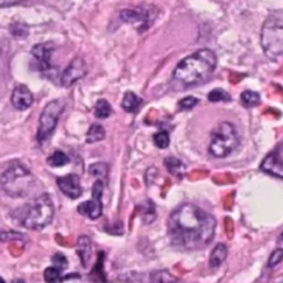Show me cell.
Masks as SVG:
<instances>
[{
    "label": "cell",
    "instance_id": "cell-1",
    "mask_svg": "<svg viewBox=\"0 0 283 283\" xmlns=\"http://www.w3.org/2000/svg\"><path fill=\"white\" fill-rule=\"evenodd\" d=\"M217 221L211 214L198 206L185 203L169 217L167 230L171 245L178 250L192 251L204 249L211 243Z\"/></svg>",
    "mask_w": 283,
    "mask_h": 283
},
{
    "label": "cell",
    "instance_id": "cell-2",
    "mask_svg": "<svg viewBox=\"0 0 283 283\" xmlns=\"http://www.w3.org/2000/svg\"><path fill=\"white\" fill-rule=\"evenodd\" d=\"M216 66V54L208 48H202L177 64L176 69L173 70V82L174 85L181 86L182 89L202 85L210 79Z\"/></svg>",
    "mask_w": 283,
    "mask_h": 283
},
{
    "label": "cell",
    "instance_id": "cell-3",
    "mask_svg": "<svg viewBox=\"0 0 283 283\" xmlns=\"http://www.w3.org/2000/svg\"><path fill=\"white\" fill-rule=\"evenodd\" d=\"M54 217V204L47 193L39 195L38 198L22 206L17 211L18 223L28 230L40 231L47 227Z\"/></svg>",
    "mask_w": 283,
    "mask_h": 283
},
{
    "label": "cell",
    "instance_id": "cell-4",
    "mask_svg": "<svg viewBox=\"0 0 283 283\" xmlns=\"http://www.w3.org/2000/svg\"><path fill=\"white\" fill-rule=\"evenodd\" d=\"M35 178L20 162H13L0 177L2 189L13 198H24L32 191Z\"/></svg>",
    "mask_w": 283,
    "mask_h": 283
},
{
    "label": "cell",
    "instance_id": "cell-5",
    "mask_svg": "<svg viewBox=\"0 0 283 283\" xmlns=\"http://www.w3.org/2000/svg\"><path fill=\"white\" fill-rule=\"evenodd\" d=\"M241 145L236 127L230 122H221L211 130L208 152L214 158H227Z\"/></svg>",
    "mask_w": 283,
    "mask_h": 283
},
{
    "label": "cell",
    "instance_id": "cell-6",
    "mask_svg": "<svg viewBox=\"0 0 283 283\" xmlns=\"http://www.w3.org/2000/svg\"><path fill=\"white\" fill-rule=\"evenodd\" d=\"M261 46L268 58L276 59L283 55V21L269 17L261 29Z\"/></svg>",
    "mask_w": 283,
    "mask_h": 283
},
{
    "label": "cell",
    "instance_id": "cell-7",
    "mask_svg": "<svg viewBox=\"0 0 283 283\" xmlns=\"http://www.w3.org/2000/svg\"><path fill=\"white\" fill-rule=\"evenodd\" d=\"M64 111V102L61 100H54L50 101L43 108V112L40 113L39 118V127H38V141L43 144L44 141H47L54 130L57 127L59 115Z\"/></svg>",
    "mask_w": 283,
    "mask_h": 283
},
{
    "label": "cell",
    "instance_id": "cell-8",
    "mask_svg": "<svg viewBox=\"0 0 283 283\" xmlns=\"http://www.w3.org/2000/svg\"><path fill=\"white\" fill-rule=\"evenodd\" d=\"M102 192H104V181L98 178L93 185L91 199L78 206V213L90 220L100 219L102 216Z\"/></svg>",
    "mask_w": 283,
    "mask_h": 283
},
{
    "label": "cell",
    "instance_id": "cell-9",
    "mask_svg": "<svg viewBox=\"0 0 283 283\" xmlns=\"http://www.w3.org/2000/svg\"><path fill=\"white\" fill-rule=\"evenodd\" d=\"M87 74V65H86L85 59L82 57H76L69 62V65L65 68V70L61 75V85L64 87H70L75 85L76 82L83 79Z\"/></svg>",
    "mask_w": 283,
    "mask_h": 283
},
{
    "label": "cell",
    "instance_id": "cell-10",
    "mask_svg": "<svg viewBox=\"0 0 283 283\" xmlns=\"http://www.w3.org/2000/svg\"><path fill=\"white\" fill-rule=\"evenodd\" d=\"M261 170L265 171L269 176L279 177L283 180V144H279L264 158Z\"/></svg>",
    "mask_w": 283,
    "mask_h": 283
},
{
    "label": "cell",
    "instance_id": "cell-11",
    "mask_svg": "<svg viewBox=\"0 0 283 283\" xmlns=\"http://www.w3.org/2000/svg\"><path fill=\"white\" fill-rule=\"evenodd\" d=\"M120 18L124 22L134 25L139 32H144L145 29H148L151 24H152V21H154L150 13L145 10V9H141V7L123 10L120 13Z\"/></svg>",
    "mask_w": 283,
    "mask_h": 283
},
{
    "label": "cell",
    "instance_id": "cell-12",
    "mask_svg": "<svg viewBox=\"0 0 283 283\" xmlns=\"http://www.w3.org/2000/svg\"><path fill=\"white\" fill-rule=\"evenodd\" d=\"M54 44L53 43H42V44H36L32 48V55L36 59L38 64V69L42 74H48L50 70H53V65H51V54H53Z\"/></svg>",
    "mask_w": 283,
    "mask_h": 283
},
{
    "label": "cell",
    "instance_id": "cell-13",
    "mask_svg": "<svg viewBox=\"0 0 283 283\" xmlns=\"http://www.w3.org/2000/svg\"><path fill=\"white\" fill-rule=\"evenodd\" d=\"M57 185L61 189V192L70 199L81 198L82 192H83L81 185V178L76 174H66L64 177H58L57 178Z\"/></svg>",
    "mask_w": 283,
    "mask_h": 283
},
{
    "label": "cell",
    "instance_id": "cell-14",
    "mask_svg": "<svg viewBox=\"0 0 283 283\" xmlns=\"http://www.w3.org/2000/svg\"><path fill=\"white\" fill-rule=\"evenodd\" d=\"M11 102L13 105L20 109V111H25L28 108H31V105L33 104V94L32 91L28 89L27 86L18 85L13 91V96H11Z\"/></svg>",
    "mask_w": 283,
    "mask_h": 283
},
{
    "label": "cell",
    "instance_id": "cell-15",
    "mask_svg": "<svg viewBox=\"0 0 283 283\" xmlns=\"http://www.w3.org/2000/svg\"><path fill=\"white\" fill-rule=\"evenodd\" d=\"M76 253H78V256L81 258L82 265L87 267V264L90 261L91 257V242L87 236H79L78 245H76Z\"/></svg>",
    "mask_w": 283,
    "mask_h": 283
},
{
    "label": "cell",
    "instance_id": "cell-16",
    "mask_svg": "<svg viewBox=\"0 0 283 283\" xmlns=\"http://www.w3.org/2000/svg\"><path fill=\"white\" fill-rule=\"evenodd\" d=\"M143 105V98L133 91H126L122 100V108L128 113H137Z\"/></svg>",
    "mask_w": 283,
    "mask_h": 283
},
{
    "label": "cell",
    "instance_id": "cell-17",
    "mask_svg": "<svg viewBox=\"0 0 283 283\" xmlns=\"http://www.w3.org/2000/svg\"><path fill=\"white\" fill-rule=\"evenodd\" d=\"M227 256H228V247H227L224 243H219V245L216 246L213 250H211V254H210V260H208L210 267H220V265L225 261Z\"/></svg>",
    "mask_w": 283,
    "mask_h": 283
},
{
    "label": "cell",
    "instance_id": "cell-18",
    "mask_svg": "<svg viewBox=\"0 0 283 283\" xmlns=\"http://www.w3.org/2000/svg\"><path fill=\"white\" fill-rule=\"evenodd\" d=\"M43 275H44V280L47 283H59L69 278H79V275H76V273H74V275H68V276H62V275H61V269L57 267L46 268Z\"/></svg>",
    "mask_w": 283,
    "mask_h": 283
},
{
    "label": "cell",
    "instance_id": "cell-19",
    "mask_svg": "<svg viewBox=\"0 0 283 283\" xmlns=\"http://www.w3.org/2000/svg\"><path fill=\"white\" fill-rule=\"evenodd\" d=\"M104 138H105V128L102 127L101 124H98V123L91 124L89 131H87V135H86V143L87 144H94V143H100Z\"/></svg>",
    "mask_w": 283,
    "mask_h": 283
},
{
    "label": "cell",
    "instance_id": "cell-20",
    "mask_svg": "<svg viewBox=\"0 0 283 283\" xmlns=\"http://www.w3.org/2000/svg\"><path fill=\"white\" fill-rule=\"evenodd\" d=\"M165 165H166V167H167V170L170 171L173 176L182 177L184 174H185V170H187V167H185V165L182 163V161L177 159V158H174V156L166 158Z\"/></svg>",
    "mask_w": 283,
    "mask_h": 283
},
{
    "label": "cell",
    "instance_id": "cell-21",
    "mask_svg": "<svg viewBox=\"0 0 283 283\" xmlns=\"http://www.w3.org/2000/svg\"><path fill=\"white\" fill-rule=\"evenodd\" d=\"M47 163L51 167H62L69 163V156L62 151H54L53 154L47 158Z\"/></svg>",
    "mask_w": 283,
    "mask_h": 283
},
{
    "label": "cell",
    "instance_id": "cell-22",
    "mask_svg": "<svg viewBox=\"0 0 283 283\" xmlns=\"http://www.w3.org/2000/svg\"><path fill=\"white\" fill-rule=\"evenodd\" d=\"M260 101H261L260 94L256 93V91L246 90L241 94V102H242V105H243L245 108L257 107V105L260 104Z\"/></svg>",
    "mask_w": 283,
    "mask_h": 283
},
{
    "label": "cell",
    "instance_id": "cell-23",
    "mask_svg": "<svg viewBox=\"0 0 283 283\" xmlns=\"http://www.w3.org/2000/svg\"><path fill=\"white\" fill-rule=\"evenodd\" d=\"M139 211H141V217H143V221H144L145 224H150V223H152L155 220V204L151 202V200H147V202L143 203L139 206Z\"/></svg>",
    "mask_w": 283,
    "mask_h": 283
},
{
    "label": "cell",
    "instance_id": "cell-24",
    "mask_svg": "<svg viewBox=\"0 0 283 283\" xmlns=\"http://www.w3.org/2000/svg\"><path fill=\"white\" fill-rule=\"evenodd\" d=\"M112 113V107L107 100H98L96 102V107H94V115L98 119H107L111 116Z\"/></svg>",
    "mask_w": 283,
    "mask_h": 283
},
{
    "label": "cell",
    "instance_id": "cell-25",
    "mask_svg": "<svg viewBox=\"0 0 283 283\" xmlns=\"http://www.w3.org/2000/svg\"><path fill=\"white\" fill-rule=\"evenodd\" d=\"M177 278H174L169 271H158L151 273V283H176Z\"/></svg>",
    "mask_w": 283,
    "mask_h": 283
},
{
    "label": "cell",
    "instance_id": "cell-26",
    "mask_svg": "<svg viewBox=\"0 0 283 283\" xmlns=\"http://www.w3.org/2000/svg\"><path fill=\"white\" fill-rule=\"evenodd\" d=\"M207 100L211 102H230L232 98H231L230 94L225 90H223V89H214V90H211L207 94Z\"/></svg>",
    "mask_w": 283,
    "mask_h": 283
},
{
    "label": "cell",
    "instance_id": "cell-27",
    "mask_svg": "<svg viewBox=\"0 0 283 283\" xmlns=\"http://www.w3.org/2000/svg\"><path fill=\"white\" fill-rule=\"evenodd\" d=\"M154 143L158 148H161V150H165L169 147L170 144V135L169 133L166 131V130H161V131H158V133L154 135Z\"/></svg>",
    "mask_w": 283,
    "mask_h": 283
},
{
    "label": "cell",
    "instance_id": "cell-28",
    "mask_svg": "<svg viewBox=\"0 0 283 283\" xmlns=\"http://www.w3.org/2000/svg\"><path fill=\"white\" fill-rule=\"evenodd\" d=\"M89 171H90L91 176L98 177V178L101 180V178H104V177L107 176L108 166L107 163H94V165L90 166Z\"/></svg>",
    "mask_w": 283,
    "mask_h": 283
},
{
    "label": "cell",
    "instance_id": "cell-29",
    "mask_svg": "<svg viewBox=\"0 0 283 283\" xmlns=\"http://www.w3.org/2000/svg\"><path fill=\"white\" fill-rule=\"evenodd\" d=\"M198 98H195V97L192 96H188L178 101V109H180V111H189V109H192V108L195 107V105H198Z\"/></svg>",
    "mask_w": 283,
    "mask_h": 283
},
{
    "label": "cell",
    "instance_id": "cell-30",
    "mask_svg": "<svg viewBox=\"0 0 283 283\" xmlns=\"http://www.w3.org/2000/svg\"><path fill=\"white\" fill-rule=\"evenodd\" d=\"M102 265H104V251H100V253H98V260H97L96 267H94L93 272H91V276L96 275L97 272H100V280H101V282H107L105 273H104V269H102Z\"/></svg>",
    "mask_w": 283,
    "mask_h": 283
},
{
    "label": "cell",
    "instance_id": "cell-31",
    "mask_svg": "<svg viewBox=\"0 0 283 283\" xmlns=\"http://www.w3.org/2000/svg\"><path fill=\"white\" fill-rule=\"evenodd\" d=\"M51 261H53L54 267L59 268L61 271L68 267V260H66V257H65L62 253H55V254L51 257Z\"/></svg>",
    "mask_w": 283,
    "mask_h": 283
},
{
    "label": "cell",
    "instance_id": "cell-32",
    "mask_svg": "<svg viewBox=\"0 0 283 283\" xmlns=\"http://www.w3.org/2000/svg\"><path fill=\"white\" fill-rule=\"evenodd\" d=\"M283 260V249H276V250L272 251V254L269 256V260H268V267L273 268L278 265L279 262Z\"/></svg>",
    "mask_w": 283,
    "mask_h": 283
},
{
    "label": "cell",
    "instance_id": "cell-33",
    "mask_svg": "<svg viewBox=\"0 0 283 283\" xmlns=\"http://www.w3.org/2000/svg\"><path fill=\"white\" fill-rule=\"evenodd\" d=\"M24 0H0V7H10V6L18 5Z\"/></svg>",
    "mask_w": 283,
    "mask_h": 283
},
{
    "label": "cell",
    "instance_id": "cell-34",
    "mask_svg": "<svg viewBox=\"0 0 283 283\" xmlns=\"http://www.w3.org/2000/svg\"><path fill=\"white\" fill-rule=\"evenodd\" d=\"M11 283H25V282H24L22 279H14V280H13Z\"/></svg>",
    "mask_w": 283,
    "mask_h": 283
},
{
    "label": "cell",
    "instance_id": "cell-35",
    "mask_svg": "<svg viewBox=\"0 0 283 283\" xmlns=\"http://www.w3.org/2000/svg\"><path fill=\"white\" fill-rule=\"evenodd\" d=\"M0 283H6V282H5V279L2 278V276H0Z\"/></svg>",
    "mask_w": 283,
    "mask_h": 283
},
{
    "label": "cell",
    "instance_id": "cell-36",
    "mask_svg": "<svg viewBox=\"0 0 283 283\" xmlns=\"http://www.w3.org/2000/svg\"><path fill=\"white\" fill-rule=\"evenodd\" d=\"M280 241H283V232H282V235H280Z\"/></svg>",
    "mask_w": 283,
    "mask_h": 283
}]
</instances>
